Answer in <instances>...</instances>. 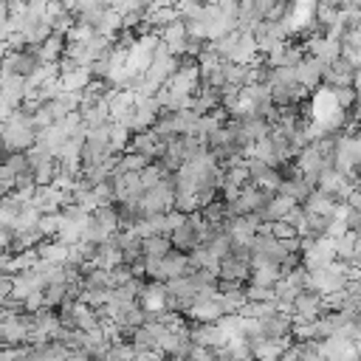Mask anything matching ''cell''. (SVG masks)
<instances>
[{
  "label": "cell",
  "mask_w": 361,
  "mask_h": 361,
  "mask_svg": "<svg viewBox=\"0 0 361 361\" xmlns=\"http://www.w3.org/2000/svg\"><path fill=\"white\" fill-rule=\"evenodd\" d=\"M0 141H3V149L11 155V152H25L28 147L37 144V127H34V116L31 113H23L20 107L0 124Z\"/></svg>",
  "instance_id": "obj_1"
},
{
  "label": "cell",
  "mask_w": 361,
  "mask_h": 361,
  "mask_svg": "<svg viewBox=\"0 0 361 361\" xmlns=\"http://www.w3.org/2000/svg\"><path fill=\"white\" fill-rule=\"evenodd\" d=\"M324 305L322 296L313 290H302L293 299V310H290V324H305V322H316L319 316H324Z\"/></svg>",
  "instance_id": "obj_2"
},
{
  "label": "cell",
  "mask_w": 361,
  "mask_h": 361,
  "mask_svg": "<svg viewBox=\"0 0 361 361\" xmlns=\"http://www.w3.org/2000/svg\"><path fill=\"white\" fill-rule=\"evenodd\" d=\"M333 259H336V243H333V237L322 234V237H316L313 248L302 254V268L305 271H319V268H327Z\"/></svg>",
  "instance_id": "obj_3"
},
{
  "label": "cell",
  "mask_w": 361,
  "mask_h": 361,
  "mask_svg": "<svg viewBox=\"0 0 361 361\" xmlns=\"http://www.w3.org/2000/svg\"><path fill=\"white\" fill-rule=\"evenodd\" d=\"M37 56L31 48H23V51H6V56L0 59V71L3 73H17V76H31V71L37 68Z\"/></svg>",
  "instance_id": "obj_4"
},
{
  "label": "cell",
  "mask_w": 361,
  "mask_h": 361,
  "mask_svg": "<svg viewBox=\"0 0 361 361\" xmlns=\"http://www.w3.org/2000/svg\"><path fill=\"white\" fill-rule=\"evenodd\" d=\"M245 166H248V178H251L254 186L268 189V192H276V189H279L282 172H279L276 166H268V164H262V161H257V158H248Z\"/></svg>",
  "instance_id": "obj_5"
},
{
  "label": "cell",
  "mask_w": 361,
  "mask_h": 361,
  "mask_svg": "<svg viewBox=\"0 0 361 361\" xmlns=\"http://www.w3.org/2000/svg\"><path fill=\"white\" fill-rule=\"evenodd\" d=\"M353 186H355V183H353L347 175L336 172V169H324V172L319 175V180H316V189L327 192L333 200H347V195L353 192Z\"/></svg>",
  "instance_id": "obj_6"
},
{
  "label": "cell",
  "mask_w": 361,
  "mask_h": 361,
  "mask_svg": "<svg viewBox=\"0 0 361 361\" xmlns=\"http://www.w3.org/2000/svg\"><path fill=\"white\" fill-rule=\"evenodd\" d=\"M322 71H324V62L305 54V56L299 59V65L293 68V79H296V85H302L305 90H313V87L322 85Z\"/></svg>",
  "instance_id": "obj_7"
},
{
  "label": "cell",
  "mask_w": 361,
  "mask_h": 361,
  "mask_svg": "<svg viewBox=\"0 0 361 361\" xmlns=\"http://www.w3.org/2000/svg\"><path fill=\"white\" fill-rule=\"evenodd\" d=\"M62 330V322L54 316V313H45V310H37L31 316V330H28V338H34L37 344L42 341H51L56 338V333Z\"/></svg>",
  "instance_id": "obj_8"
},
{
  "label": "cell",
  "mask_w": 361,
  "mask_h": 361,
  "mask_svg": "<svg viewBox=\"0 0 361 361\" xmlns=\"http://www.w3.org/2000/svg\"><path fill=\"white\" fill-rule=\"evenodd\" d=\"M25 93H28V79L25 76L3 73V79H0V102L3 104L17 110V104H23V99H25Z\"/></svg>",
  "instance_id": "obj_9"
},
{
  "label": "cell",
  "mask_w": 361,
  "mask_h": 361,
  "mask_svg": "<svg viewBox=\"0 0 361 361\" xmlns=\"http://www.w3.org/2000/svg\"><path fill=\"white\" fill-rule=\"evenodd\" d=\"M164 141L152 133V130H144V133H133L130 135V144H127V149L130 152H138V155H144V158H161L164 155Z\"/></svg>",
  "instance_id": "obj_10"
},
{
  "label": "cell",
  "mask_w": 361,
  "mask_h": 361,
  "mask_svg": "<svg viewBox=\"0 0 361 361\" xmlns=\"http://www.w3.org/2000/svg\"><path fill=\"white\" fill-rule=\"evenodd\" d=\"M158 39H161V45H164L172 56H183V48H186V23L178 17L175 23L164 25V28L158 31Z\"/></svg>",
  "instance_id": "obj_11"
},
{
  "label": "cell",
  "mask_w": 361,
  "mask_h": 361,
  "mask_svg": "<svg viewBox=\"0 0 361 361\" xmlns=\"http://www.w3.org/2000/svg\"><path fill=\"white\" fill-rule=\"evenodd\" d=\"M118 265H124V257H121V248L116 245V240H113V237H110L107 243L96 245V254H93V259H90V268L113 271V268H118Z\"/></svg>",
  "instance_id": "obj_12"
},
{
  "label": "cell",
  "mask_w": 361,
  "mask_h": 361,
  "mask_svg": "<svg viewBox=\"0 0 361 361\" xmlns=\"http://www.w3.org/2000/svg\"><path fill=\"white\" fill-rule=\"evenodd\" d=\"M141 302V307H144V313H158V310H166V285L164 282H158V279H152V282H147L144 285V290H141V296H138Z\"/></svg>",
  "instance_id": "obj_13"
},
{
  "label": "cell",
  "mask_w": 361,
  "mask_h": 361,
  "mask_svg": "<svg viewBox=\"0 0 361 361\" xmlns=\"http://www.w3.org/2000/svg\"><path fill=\"white\" fill-rule=\"evenodd\" d=\"M257 54H259V48H257L254 34H251V31H240L228 62H234V65H251V62H257Z\"/></svg>",
  "instance_id": "obj_14"
},
{
  "label": "cell",
  "mask_w": 361,
  "mask_h": 361,
  "mask_svg": "<svg viewBox=\"0 0 361 361\" xmlns=\"http://www.w3.org/2000/svg\"><path fill=\"white\" fill-rule=\"evenodd\" d=\"M189 338H192L195 347H209V350L226 347V338H223V333H220L217 324H197V327L189 330Z\"/></svg>",
  "instance_id": "obj_15"
},
{
  "label": "cell",
  "mask_w": 361,
  "mask_h": 361,
  "mask_svg": "<svg viewBox=\"0 0 361 361\" xmlns=\"http://www.w3.org/2000/svg\"><path fill=\"white\" fill-rule=\"evenodd\" d=\"M336 203L338 200H333L327 192H322V189H310V195L302 200V209L307 212V214H322V217H330L333 214V209H336Z\"/></svg>",
  "instance_id": "obj_16"
},
{
  "label": "cell",
  "mask_w": 361,
  "mask_h": 361,
  "mask_svg": "<svg viewBox=\"0 0 361 361\" xmlns=\"http://www.w3.org/2000/svg\"><path fill=\"white\" fill-rule=\"evenodd\" d=\"M217 276H220L223 282H243V279L251 276V265L243 262V259H237V257H231V254H226V257L220 259Z\"/></svg>",
  "instance_id": "obj_17"
},
{
  "label": "cell",
  "mask_w": 361,
  "mask_h": 361,
  "mask_svg": "<svg viewBox=\"0 0 361 361\" xmlns=\"http://www.w3.org/2000/svg\"><path fill=\"white\" fill-rule=\"evenodd\" d=\"M31 51H34V56H37L39 65H45V62H59L62 54H65V37H62V34H51L42 45H37V48H31Z\"/></svg>",
  "instance_id": "obj_18"
},
{
  "label": "cell",
  "mask_w": 361,
  "mask_h": 361,
  "mask_svg": "<svg viewBox=\"0 0 361 361\" xmlns=\"http://www.w3.org/2000/svg\"><path fill=\"white\" fill-rule=\"evenodd\" d=\"M259 322V330H262V336L265 338H288L290 336V316H285V313H274V316H268V319H257Z\"/></svg>",
  "instance_id": "obj_19"
},
{
  "label": "cell",
  "mask_w": 361,
  "mask_h": 361,
  "mask_svg": "<svg viewBox=\"0 0 361 361\" xmlns=\"http://www.w3.org/2000/svg\"><path fill=\"white\" fill-rule=\"evenodd\" d=\"M288 344H290L288 338H265L257 347H251V358L254 361H279L282 353L288 350Z\"/></svg>",
  "instance_id": "obj_20"
},
{
  "label": "cell",
  "mask_w": 361,
  "mask_h": 361,
  "mask_svg": "<svg viewBox=\"0 0 361 361\" xmlns=\"http://www.w3.org/2000/svg\"><path fill=\"white\" fill-rule=\"evenodd\" d=\"M282 276V268L276 262H254L251 265V285H265L274 288Z\"/></svg>",
  "instance_id": "obj_21"
},
{
  "label": "cell",
  "mask_w": 361,
  "mask_h": 361,
  "mask_svg": "<svg viewBox=\"0 0 361 361\" xmlns=\"http://www.w3.org/2000/svg\"><path fill=\"white\" fill-rule=\"evenodd\" d=\"M310 189H313V186L305 183L302 175H290V178H282V180H279V189H276V192L285 195V197H293L296 203H302V200L310 195Z\"/></svg>",
  "instance_id": "obj_22"
},
{
  "label": "cell",
  "mask_w": 361,
  "mask_h": 361,
  "mask_svg": "<svg viewBox=\"0 0 361 361\" xmlns=\"http://www.w3.org/2000/svg\"><path fill=\"white\" fill-rule=\"evenodd\" d=\"M90 82H93L90 68H73V71H68V73H59V85H62V90H71V93L85 90Z\"/></svg>",
  "instance_id": "obj_23"
},
{
  "label": "cell",
  "mask_w": 361,
  "mask_h": 361,
  "mask_svg": "<svg viewBox=\"0 0 361 361\" xmlns=\"http://www.w3.org/2000/svg\"><path fill=\"white\" fill-rule=\"evenodd\" d=\"M293 206H299L293 197H285V195H279V192H276V195L271 197V203L265 206V212H262V220H265V223H274V220H285V214H288Z\"/></svg>",
  "instance_id": "obj_24"
},
{
  "label": "cell",
  "mask_w": 361,
  "mask_h": 361,
  "mask_svg": "<svg viewBox=\"0 0 361 361\" xmlns=\"http://www.w3.org/2000/svg\"><path fill=\"white\" fill-rule=\"evenodd\" d=\"M93 214V220L107 231V234H116L118 228H121V223H118V209L116 206H99L96 212H90Z\"/></svg>",
  "instance_id": "obj_25"
},
{
  "label": "cell",
  "mask_w": 361,
  "mask_h": 361,
  "mask_svg": "<svg viewBox=\"0 0 361 361\" xmlns=\"http://www.w3.org/2000/svg\"><path fill=\"white\" fill-rule=\"evenodd\" d=\"M141 251L144 257H166L172 251V243L166 234H155V237H144L141 240Z\"/></svg>",
  "instance_id": "obj_26"
},
{
  "label": "cell",
  "mask_w": 361,
  "mask_h": 361,
  "mask_svg": "<svg viewBox=\"0 0 361 361\" xmlns=\"http://www.w3.org/2000/svg\"><path fill=\"white\" fill-rule=\"evenodd\" d=\"M68 251H71V245H65L62 240H54V243L37 245L39 259H48V262H65V259H68Z\"/></svg>",
  "instance_id": "obj_27"
},
{
  "label": "cell",
  "mask_w": 361,
  "mask_h": 361,
  "mask_svg": "<svg viewBox=\"0 0 361 361\" xmlns=\"http://www.w3.org/2000/svg\"><path fill=\"white\" fill-rule=\"evenodd\" d=\"M130 130L127 127H121V124H113L110 121V138H107V144H110V152H116V155H121L124 149H127V144H130Z\"/></svg>",
  "instance_id": "obj_28"
},
{
  "label": "cell",
  "mask_w": 361,
  "mask_h": 361,
  "mask_svg": "<svg viewBox=\"0 0 361 361\" xmlns=\"http://www.w3.org/2000/svg\"><path fill=\"white\" fill-rule=\"evenodd\" d=\"M147 164H149V158H144L138 152H124V155H118V166L113 169V175H118V172H141Z\"/></svg>",
  "instance_id": "obj_29"
},
{
  "label": "cell",
  "mask_w": 361,
  "mask_h": 361,
  "mask_svg": "<svg viewBox=\"0 0 361 361\" xmlns=\"http://www.w3.org/2000/svg\"><path fill=\"white\" fill-rule=\"evenodd\" d=\"M361 234H355V231H344L341 237H336L333 243H336V259H344V262H350L353 259V251H355V240H358Z\"/></svg>",
  "instance_id": "obj_30"
},
{
  "label": "cell",
  "mask_w": 361,
  "mask_h": 361,
  "mask_svg": "<svg viewBox=\"0 0 361 361\" xmlns=\"http://www.w3.org/2000/svg\"><path fill=\"white\" fill-rule=\"evenodd\" d=\"M59 212H54V214H39V220H37V228L42 231V237H56V231H59Z\"/></svg>",
  "instance_id": "obj_31"
},
{
  "label": "cell",
  "mask_w": 361,
  "mask_h": 361,
  "mask_svg": "<svg viewBox=\"0 0 361 361\" xmlns=\"http://www.w3.org/2000/svg\"><path fill=\"white\" fill-rule=\"evenodd\" d=\"M245 299L248 302H274L276 293H274V288H265V285H248L245 288Z\"/></svg>",
  "instance_id": "obj_32"
},
{
  "label": "cell",
  "mask_w": 361,
  "mask_h": 361,
  "mask_svg": "<svg viewBox=\"0 0 361 361\" xmlns=\"http://www.w3.org/2000/svg\"><path fill=\"white\" fill-rule=\"evenodd\" d=\"M93 25H85V23H73V28L65 34V42H87L93 37Z\"/></svg>",
  "instance_id": "obj_33"
},
{
  "label": "cell",
  "mask_w": 361,
  "mask_h": 361,
  "mask_svg": "<svg viewBox=\"0 0 361 361\" xmlns=\"http://www.w3.org/2000/svg\"><path fill=\"white\" fill-rule=\"evenodd\" d=\"M271 237H276V240H293V237H299V234H296V228H293L290 223L274 220V223H271Z\"/></svg>",
  "instance_id": "obj_34"
},
{
  "label": "cell",
  "mask_w": 361,
  "mask_h": 361,
  "mask_svg": "<svg viewBox=\"0 0 361 361\" xmlns=\"http://www.w3.org/2000/svg\"><path fill=\"white\" fill-rule=\"evenodd\" d=\"M333 96H336V102H338L341 110H350V107L355 104V99H358V93H355L353 87H336Z\"/></svg>",
  "instance_id": "obj_35"
},
{
  "label": "cell",
  "mask_w": 361,
  "mask_h": 361,
  "mask_svg": "<svg viewBox=\"0 0 361 361\" xmlns=\"http://www.w3.org/2000/svg\"><path fill=\"white\" fill-rule=\"evenodd\" d=\"M350 209H355V212H361V186H353V192L347 195V200H344Z\"/></svg>",
  "instance_id": "obj_36"
},
{
  "label": "cell",
  "mask_w": 361,
  "mask_h": 361,
  "mask_svg": "<svg viewBox=\"0 0 361 361\" xmlns=\"http://www.w3.org/2000/svg\"><path fill=\"white\" fill-rule=\"evenodd\" d=\"M8 271H14V265H11V257L0 251V276H6Z\"/></svg>",
  "instance_id": "obj_37"
},
{
  "label": "cell",
  "mask_w": 361,
  "mask_h": 361,
  "mask_svg": "<svg viewBox=\"0 0 361 361\" xmlns=\"http://www.w3.org/2000/svg\"><path fill=\"white\" fill-rule=\"evenodd\" d=\"M353 341H355V344H361V319L355 322V333H353Z\"/></svg>",
  "instance_id": "obj_38"
},
{
  "label": "cell",
  "mask_w": 361,
  "mask_h": 361,
  "mask_svg": "<svg viewBox=\"0 0 361 361\" xmlns=\"http://www.w3.org/2000/svg\"><path fill=\"white\" fill-rule=\"evenodd\" d=\"M161 361H172V358H166V355H164V358H161Z\"/></svg>",
  "instance_id": "obj_39"
},
{
  "label": "cell",
  "mask_w": 361,
  "mask_h": 361,
  "mask_svg": "<svg viewBox=\"0 0 361 361\" xmlns=\"http://www.w3.org/2000/svg\"><path fill=\"white\" fill-rule=\"evenodd\" d=\"M0 79H3V71H0Z\"/></svg>",
  "instance_id": "obj_40"
},
{
  "label": "cell",
  "mask_w": 361,
  "mask_h": 361,
  "mask_svg": "<svg viewBox=\"0 0 361 361\" xmlns=\"http://www.w3.org/2000/svg\"><path fill=\"white\" fill-rule=\"evenodd\" d=\"M0 200H3V195H0Z\"/></svg>",
  "instance_id": "obj_41"
}]
</instances>
